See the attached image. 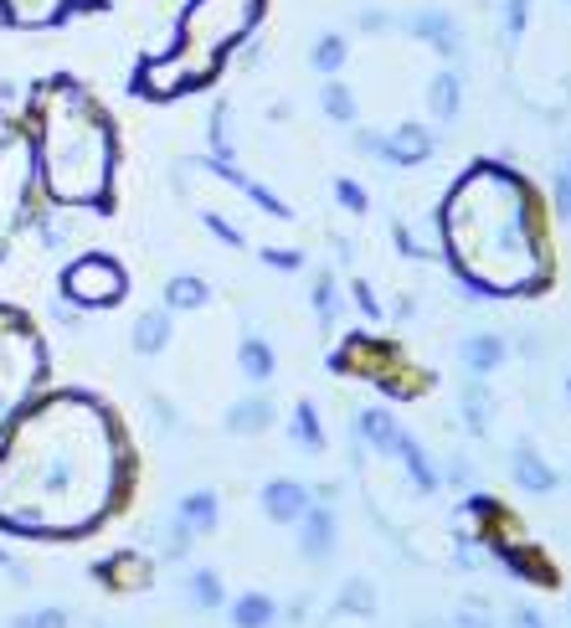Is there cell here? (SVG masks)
I'll return each instance as SVG.
<instances>
[{
  "mask_svg": "<svg viewBox=\"0 0 571 628\" xmlns=\"http://www.w3.org/2000/svg\"><path fill=\"white\" fill-rule=\"evenodd\" d=\"M103 0H0V26L11 32H52L62 21L99 11Z\"/></svg>",
  "mask_w": 571,
  "mask_h": 628,
  "instance_id": "obj_8",
  "label": "cell"
},
{
  "mask_svg": "<svg viewBox=\"0 0 571 628\" xmlns=\"http://www.w3.org/2000/svg\"><path fill=\"white\" fill-rule=\"evenodd\" d=\"M268 16V0H186L170 41L135 67V93L155 103L201 93Z\"/></svg>",
  "mask_w": 571,
  "mask_h": 628,
  "instance_id": "obj_4",
  "label": "cell"
},
{
  "mask_svg": "<svg viewBox=\"0 0 571 628\" xmlns=\"http://www.w3.org/2000/svg\"><path fill=\"white\" fill-rule=\"evenodd\" d=\"M443 258L473 294L525 299L556 274L541 186L499 160H473L437 206Z\"/></svg>",
  "mask_w": 571,
  "mask_h": 628,
  "instance_id": "obj_2",
  "label": "cell"
},
{
  "mask_svg": "<svg viewBox=\"0 0 571 628\" xmlns=\"http://www.w3.org/2000/svg\"><path fill=\"white\" fill-rule=\"evenodd\" d=\"M26 135L37 160V191L58 212H114L118 124L109 103L73 73H47L26 93Z\"/></svg>",
  "mask_w": 571,
  "mask_h": 628,
  "instance_id": "obj_3",
  "label": "cell"
},
{
  "mask_svg": "<svg viewBox=\"0 0 571 628\" xmlns=\"http://www.w3.org/2000/svg\"><path fill=\"white\" fill-rule=\"evenodd\" d=\"M52 381V351L37 319L16 304H0V432L11 428Z\"/></svg>",
  "mask_w": 571,
  "mask_h": 628,
  "instance_id": "obj_5",
  "label": "cell"
},
{
  "mask_svg": "<svg viewBox=\"0 0 571 628\" xmlns=\"http://www.w3.org/2000/svg\"><path fill=\"white\" fill-rule=\"evenodd\" d=\"M37 160H31V135L26 118L0 109V263L11 258L16 237L37 216Z\"/></svg>",
  "mask_w": 571,
  "mask_h": 628,
  "instance_id": "obj_6",
  "label": "cell"
},
{
  "mask_svg": "<svg viewBox=\"0 0 571 628\" xmlns=\"http://www.w3.org/2000/svg\"><path fill=\"white\" fill-rule=\"evenodd\" d=\"M135 469V438L103 397L47 387L0 432V530L83 541L129 505Z\"/></svg>",
  "mask_w": 571,
  "mask_h": 628,
  "instance_id": "obj_1",
  "label": "cell"
},
{
  "mask_svg": "<svg viewBox=\"0 0 571 628\" xmlns=\"http://www.w3.org/2000/svg\"><path fill=\"white\" fill-rule=\"evenodd\" d=\"M129 294V274L114 253H83L62 268V299L78 310H114Z\"/></svg>",
  "mask_w": 571,
  "mask_h": 628,
  "instance_id": "obj_7",
  "label": "cell"
}]
</instances>
